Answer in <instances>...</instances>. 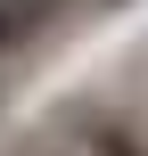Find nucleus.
Listing matches in <instances>:
<instances>
[{"label": "nucleus", "instance_id": "1", "mask_svg": "<svg viewBox=\"0 0 148 156\" xmlns=\"http://www.w3.org/2000/svg\"><path fill=\"white\" fill-rule=\"evenodd\" d=\"M74 156H148V140L132 123H115V115H74Z\"/></svg>", "mask_w": 148, "mask_h": 156}, {"label": "nucleus", "instance_id": "2", "mask_svg": "<svg viewBox=\"0 0 148 156\" xmlns=\"http://www.w3.org/2000/svg\"><path fill=\"white\" fill-rule=\"evenodd\" d=\"M25 25H33V0H0V41H16Z\"/></svg>", "mask_w": 148, "mask_h": 156}]
</instances>
